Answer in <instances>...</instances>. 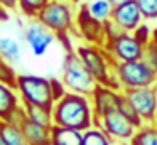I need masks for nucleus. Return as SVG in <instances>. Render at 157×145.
<instances>
[{
    "mask_svg": "<svg viewBox=\"0 0 157 145\" xmlns=\"http://www.w3.org/2000/svg\"><path fill=\"white\" fill-rule=\"evenodd\" d=\"M110 2H112L113 5H120V3H123V2H128V0H110Z\"/></svg>",
    "mask_w": 157,
    "mask_h": 145,
    "instance_id": "473e14b6",
    "label": "nucleus"
},
{
    "mask_svg": "<svg viewBox=\"0 0 157 145\" xmlns=\"http://www.w3.org/2000/svg\"><path fill=\"white\" fill-rule=\"evenodd\" d=\"M51 88H52V96H54V101L59 100V98H63L66 93H68L64 83H63L61 79H58V78H51Z\"/></svg>",
    "mask_w": 157,
    "mask_h": 145,
    "instance_id": "c85d7f7f",
    "label": "nucleus"
},
{
    "mask_svg": "<svg viewBox=\"0 0 157 145\" xmlns=\"http://www.w3.org/2000/svg\"><path fill=\"white\" fill-rule=\"evenodd\" d=\"M49 0H17V10L27 19H34Z\"/></svg>",
    "mask_w": 157,
    "mask_h": 145,
    "instance_id": "5701e85b",
    "label": "nucleus"
},
{
    "mask_svg": "<svg viewBox=\"0 0 157 145\" xmlns=\"http://www.w3.org/2000/svg\"><path fill=\"white\" fill-rule=\"evenodd\" d=\"M75 52L78 54V57L86 66L90 74L95 78L96 83L103 84V86H108L110 79L113 76L115 61L108 56V52L103 49V46L79 42L78 46H75Z\"/></svg>",
    "mask_w": 157,
    "mask_h": 145,
    "instance_id": "20e7f679",
    "label": "nucleus"
},
{
    "mask_svg": "<svg viewBox=\"0 0 157 145\" xmlns=\"http://www.w3.org/2000/svg\"><path fill=\"white\" fill-rule=\"evenodd\" d=\"M51 145H83V132L52 125Z\"/></svg>",
    "mask_w": 157,
    "mask_h": 145,
    "instance_id": "dca6fc26",
    "label": "nucleus"
},
{
    "mask_svg": "<svg viewBox=\"0 0 157 145\" xmlns=\"http://www.w3.org/2000/svg\"><path fill=\"white\" fill-rule=\"evenodd\" d=\"M0 145H5V142H4V138H2V135H0Z\"/></svg>",
    "mask_w": 157,
    "mask_h": 145,
    "instance_id": "72a5a7b5",
    "label": "nucleus"
},
{
    "mask_svg": "<svg viewBox=\"0 0 157 145\" xmlns=\"http://www.w3.org/2000/svg\"><path fill=\"white\" fill-rule=\"evenodd\" d=\"M25 111V116L29 120H32L34 123H39L42 127L51 128L54 125L52 121V108H46V106H22Z\"/></svg>",
    "mask_w": 157,
    "mask_h": 145,
    "instance_id": "412c9836",
    "label": "nucleus"
},
{
    "mask_svg": "<svg viewBox=\"0 0 157 145\" xmlns=\"http://www.w3.org/2000/svg\"><path fill=\"white\" fill-rule=\"evenodd\" d=\"M21 108L22 103L15 88L0 81V121L10 120L15 111H19Z\"/></svg>",
    "mask_w": 157,
    "mask_h": 145,
    "instance_id": "2eb2a0df",
    "label": "nucleus"
},
{
    "mask_svg": "<svg viewBox=\"0 0 157 145\" xmlns=\"http://www.w3.org/2000/svg\"><path fill=\"white\" fill-rule=\"evenodd\" d=\"M95 127L101 128L112 140L123 142V143H128L137 132V127L122 111H118V108L108 111L100 118H95Z\"/></svg>",
    "mask_w": 157,
    "mask_h": 145,
    "instance_id": "1a4fd4ad",
    "label": "nucleus"
},
{
    "mask_svg": "<svg viewBox=\"0 0 157 145\" xmlns=\"http://www.w3.org/2000/svg\"><path fill=\"white\" fill-rule=\"evenodd\" d=\"M0 135L5 145H29L22 128L14 121H0Z\"/></svg>",
    "mask_w": 157,
    "mask_h": 145,
    "instance_id": "6ab92c4d",
    "label": "nucleus"
},
{
    "mask_svg": "<svg viewBox=\"0 0 157 145\" xmlns=\"http://www.w3.org/2000/svg\"><path fill=\"white\" fill-rule=\"evenodd\" d=\"M142 61L147 63L152 69L157 71V46H154L152 42L147 44L144 47V54H142Z\"/></svg>",
    "mask_w": 157,
    "mask_h": 145,
    "instance_id": "cd10ccee",
    "label": "nucleus"
},
{
    "mask_svg": "<svg viewBox=\"0 0 157 145\" xmlns=\"http://www.w3.org/2000/svg\"><path fill=\"white\" fill-rule=\"evenodd\" d=\"M75 37H79L81 42L103 46L105 44V24L93 19L88 10L79 3L75 22Z\"/></svg>",
    "mask_w": 157,
    "mask_h": 145,
    "instance_id": "9b49d317",
    "label": "nucleus"
},
{
    "mask_svg": "<svg viewBox=\"0 0 157 145\" xmlns=\"http://www.w3.org/2000/svg\"><path fill=\"white\" fill-rule=\"evenodd\" d=\"M75 2H78V3H79V0H75Z\"/></svg>",
    "mask_w": 157,
    "mask_h": 145,
    "instance_id": "c9c22d12",
    "label": "nucleus"
},
{
    "mask_svg": "<svg viewBox=\"0 0 157 145\" xmlns=\"http://www.w3.org/2000/svg\"><path fill=\"white\" fill-rule=\"evenodd\" d=\"M144 47L145 46H142L132 32H122V30L113 37H108L103 44V49L108 52V56L115 63H128V61L142 59Z\"/></svg>",
    "mask_w": 157,
    "mask_h": 145,
    "instance_id": "0eeeda50",
    "label": "nucleus"
},
{
    "mask_svg": "<svg viewBox=\"0 0 157 145\" xmlns=\"http://www.w3.org/2000/svg\"><path fill=\"white\" fill-rule=\"evenodd\" d=\"M22 40L27 44L32 56L42 57L46 56L49 47L58 40V37L34 17V19H27V22L22 25Z\"/></svg>",
    "mask_w": 157,
    "mask_h": 145,
    "instance_id": "6e6552de",
    "label": "nucleus"
},
{
    "mask_svg": "<svg viewBox=\"0 0 157 145\" xmlns=\"http://www.w3.org/2000/svg\"><path fill=\"white\" fill-rule=\"evenodd\" d=\"M118 111H122L123 115H125L127 118H128L130 121H132L133 125H135L137 128H140L144 125V121L140 120V116H139V113L135 111V108L130 105V101L125 98V94L122 96V100H120V103H118Z\"/></svg>",
    "mask_w": 157,
    "mask_h": 145,
    "instance_id": "393cba45",
    "label": "nucleus"
},
{
    "mask_svg": "<svg viewBox=\"0 0 157 145\" xmlns=\"http://www.w3.org/2000/svg\"><path fill=\"white\" fill-rule=\"evenodd\" d=\"M52 121L58 127L86 132L95 127V111L90 96L78 93H66L52 105Z\"/></svg>",
    "mask_w": 157,
    "mask_h": 145,
    "instance_id": "f257e3e1",
    "label": "nucleus"
},
{
    "mask_svg": "<svg viewBox=\"0 0 157 145\" xmlns=\"http://www.w3.org/2000/svg\"><path fill=\"white\" fill-rule=\"evenodd\" d=\"M78 2L75 0H49L36 19L44 24L58 39L64 36H75V22L78 12Z\"/></svg>",
    "mask_w": 157,
    "mask_h": 145,
    "instance_id": "f03ea898",
    "label": "nucleus"
},
{
    "mask_svg": "<svg viewBox=\"0 0 157 145\" xmlns=\"http://www.w3.org/2000/svg\"><path fill=\"white\" fill-rule=\"evenodd\" d=\"M110 22L122 32H133L144 22L137 0H128V2H123L120 5H115Z\"/></svg>",
    "mask_w": 157,
    "mask_h": 145,
    "instance_id": "f8f14e48",
    "label": "nucleus"
},
{
    "mask_svg": "<svg viewBox=\"0 0 157 145\" xmlns=\"http://www.w3.org/2000/svg\"><path fill=\"white\" fill-rule=\"evenodd\" d=\"M128 145H157V127L154 123H144L137 128Z\"/></svg>",
    "mask_w": 157,
    "mask_h": 145,
    "instance_id": "aec40b11",
    "label": "nucleus"
},
{
    "mask_svg": "<svg viewBox=\"0 0 157 145\" xmlns=\"http://www.w3.org/2000/svg\"><path fill=\"white\" fill-rule=\"evenodd\" d=\"M122 96H123V91H117L108 86L98 84L95 88V91L91 93V96H90L93 111H95V118H100L108 111L117 110Z\"/></svg>",
    "mask_w": 157,
    "mask_h": 145,
    "instance_id": "4468645a",
    "label": "nucleus"
},
{
    "mask_svg": "<svg viewBox=\"0 0 157 145\" xmlns=\"http://www.w3.org/2000/svg\"><path fill=\"white\" fill-rule=\"evenodd\" d=\"M0 20H9V10L0 7Z\"/></svg>",
    "mask_w": 157,
    "mask_h": 145,
    "instance_id": "7c9ffc66",
    "label": "nucleus"
},
{
    "mask_svg": "<svg viewBox=\"0 0 157 145\" xmlns=\"http://www.w3.org/2000/svg\"><path fill=\"white\" fill-rule=\"evenodd\" d=\"M61 81L64 83L69 93H78L85 94V96H91L95 88L98 86L95 78L90 74V71L86 69V66L81 63V59L75 51L66 52L64 59H63Z\"/></svg>",
    "mask_w": 157,
    "mask_h": 145,
    "instance_id": "39448f33",
    "label": "nucleus"
},
{
    "mask_svg": "<svg viewBox=\"0 0 157 145\" xmlns=\"http://www.w3.org/2000/svg\"><path fill=\"white\" fill-rule=\"evenodd\" d=\"M113 73L120 81V86L123 91L157 84V71L152 69L142 59L128 61V63H115Z\"/></svg>",
    "mask_w": 157,
    "mask_h": 145,
    "instance_id": "423d86ee",
    "label": "nucleus"
},
{
    "mask_svg": "<svg viewBox=\"0 0 157 145\" xmlns=\"http://www.w3.org/2000/svg\"><path fill=\"white\" fill-rule=\"evenodd\" d=\"M9 121H14L22 128L25 138H27L29 145H51V128L42 127L39 123H34L32 120H29L25 116L24 108H21L19 111H15L14 116Z\"/></svg>",
    "mask_w": 157,
    "mask_h": 145,
    "instance_id": "ddd939ff",
    "label": "nucleus"
},
{
    "mask_svg": "<svg viewBox=\"0 0 157 145\" xmlns=\"http://www.w3.org/2000/svg\"><path fill=\"white\" fill-rule=\"evenodd\" d=\"M152 29H154V27L150 25L149 22H142L132 34L135 36V39L139 40L142 46H147V44L152 42Z\"/></svg>",
    "mask_w": 157,
    "mask_h": 145,
    "instance_id": "bb28decb",
    "label": "nucleus"
},
{
    "mask_svg": "<svg viewBox=\"0 0 157 145\" xmlns=\"http://www.w3.org/2000/svg\"><path fill=\"white\" fill-rule=\"evenodd\" d=\"M17 71H15V67L12 66L10 63H7L5 59H2L0 57V81L5 84H10V86H14L15 79H17Z\"/></svg>",
    "mask_w": 157,
    "mask_h": 145,
    "instance_id": "a878e982",
    "label": "nucleus"
},
{
    "mask_svg": "<svg viewBox=\"0 0 157 145\" xmlns=\"http://www.w3.org/2000/svg\"><path fill=\"white\" fill-rule=\"evenodd\" d=\"M83 145H113V140L98 127L83 132Z\"/></svg>",
    "mask_w": 157,
    "mask_h": 145,
    "instance_id": "4be33fe9",
    "label": "nucleus"
},
{
    "mask_svg": "<svg viewBox=\"0 0 157 145\" xmlns=\"http://www.w3.org/2000/svg\"><path fill=\"white\" fill-rule=\"evenodd\" d=\"M79 3L88 10V13L93 19L100 20V22H103V24L110 22L113 7H115L110 0H83V2H79Z\"/></svg>",
    "mask_w": 157,
    "mask_h": 145,
    "instance_id": "a211bd4d",
    "label": "nucleus"
},
{
    "mask_svg": "<svg viewBox=\"0 0 157 145\" xmlns=\"http://www.w3.org/2000/svg\"><path fill=\"white\" fill-rule=\"evenodd\" d=\"M0 7H4L9 12L17 10V0H0Z\"/></svg>",
    "mask_w": 157,
    "mask_h": 145,
    "instance_id": "c756f323",
    "label": "nucleus"
},
{
    "mask_svg": "<svg viewBox=\"0 0 157 145\" xmlns=\"http://www.w3.org/2000/svg\"><path fill=\"white\" fill-rule=\"evenodd\" d=\"M125 98L130 101L135 111L139 113L144 123H154L157 118V84L137 90L123 91Z\"/></svg>",
    "mask_w": 157,
    "mask_h": 145,
    "instance_id": "9d476101",
    "label": "nucleus"
},
{
    "mask_svg": "<svg viewBox=\"0 0 157 145\" xmlns=\"http://www.w3.org/2000/svg\"><path fill=\"white\" fill-rule=\"evenodd\" d=\"M14 88L19 94L22 106L52 108V105H54L51 78L31 73H19L17 79L14 83Z\"/></svg>",
    "mask_w": 157,
    "mask_h": 145,
    "instance_id": "7ed1b4c3",
    "label": "nucleus"
},
{
    "mask_svg": "<svg viewBox=\"0 0 157 145\" xmlns=\"http://www.w3.org/2000/svg\"><path fill=\"white\" fill-rule=\"evenodd\" d=\"M154 125H155V127H157V118H155V121H154Z\"/></svg>",
    "mask_w": 157,
    "mask_h": 145,
    "instance_id": "f704fd0d",
    "label": "nucleus"
},
{
    "mask_svg": "<svg viewBox=\"0 0 157 145\" xmlns=\"http://www.w3.org/2000/svg\"><path fill=\"white\" fill-rule=\"evenodd\" d=\"M152 44L157 46V25H154V29H152Z\"/></svg>",
    "mask_w": 157,
    "mask_h": 145,
    "instance_id": "2f4dec72",
    "label": "nucleus"
},
{
    "mask_svg": "<svg viewBox=\"0 0 157 145\" xmlns=\"http://www.w3.org/2000/svg\"><path fill=\"white\" fill-rule=\"evenodd\" d=\"M0 57L5 59L7 63L19 64L22 59V46L19 39L12 36H0Z\"/></svg>",
    "mask_w": 157,
    "mask_h": 145,
    "instance_id": "f3484780",
    "label": "nucleus"
},
{
    "mask_svg": "<svg viewBox=\"0 0 157 145\" xmlns=\"http://www.w3.org/2000/svg\"><path fill=\"white\" fill-rule=\"evenodd\" d=\"M144 22L157 25V0H137Z\"/></svg>",
    "mask_w": 157,
    "mask_h": 145,
    "instance_id": "b1692460",
    "label": "nucleus"
}]
</instances>
